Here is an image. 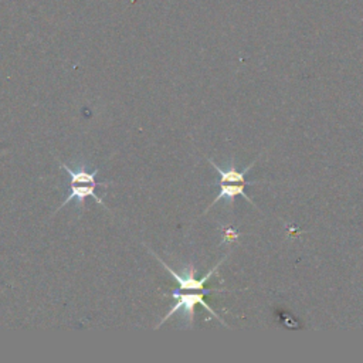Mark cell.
I'll list each match as a JSON object with an SVG mask.
<instances>
[{
    "label": "cell",
    "mask_w": 363,
    "mask_h": 363,
    "mask_svg": "<svg viewBox=\"0 0 363 363\" xmlns=\"http://www.w3.org/2000/svg\"><path fill=\"white\" fill-rule=\"evenodd\" d=\"M207 292L204 291H199L196 294H180L179 289L176 291H172V296L176 299V302L172 305V308L169 309V312L164 315V318L160 319V322L155 326L156 329L163 325L172 315L174 313H179L180 315V319L183 320V325L182 328H191L193 326V318H194V306L197 303H200L206 311H208L217 320H220L223 325L227 326V323L204 302V295Z\"/></svg>",
    "instance_id": "obj_1"
},
{
    "label": "cell",
    "mask_w": 363,
    "mask_h": 363,
    "mask_svg": "<svg viewBox=\"0 0 363 363\" xmlns=\"http://www.w3.org/2000/svg\"><path fill=\"white\" fill-rule=\"evenodd\" d=\"M150 251V254H153L156 258H157V261L170 272V275L176 279V282L179 284V289H183V291H190V289H196V291H204V292H207V294H210V292H213V291H216V292H220V291H227L225 288H213V289H204V284H206V281L208 279V278H211L213 277V274L217 271V268L223 264V261L227 258V255H224L204 277H201L200 279H196L194 278V274H196V269H194V265L190 262L189 265H186L184 268H183V271H182V274L180 272H176L174 269H172L167 264H164V261L163 259H160L152 250H149Z\"/></svg>",
    "instance_id": "obj_2"
},
{
    "label": "cell",
    "mask_w": 363,
    "mask_h": 363,
    "mask_svg": "<svg viewBox=\"0 0 363 363\" xmlns=\"http://www.w3.org/2000/svg\"><path fill=\"white\" fill-rule=\"evenodd\" d=\"M69 191H68V196L64 201H61V204L58 206L57 210H61L62 207H65L68 203L71 201H75V206L78 210H82L84 208V201L86 197H92L98 204H101L102 207L108 208L106 204H104L102 199L98 197V194L95 193L96 190V186H102V187H106L109 186L111 183H102V182H94V183H77V182H69Z\"/></svg>",
    "instance_id": "obj_3"
},
{
    "label": "cell",
    "mask_w": 363,
    "mask_h": 363,
    "mask_svg": "<svg viewBox=\"0 0 363 363\" xmlns=\"http://www.w3.org/2000/svg\"><path fill=\"white\" fill-rule=\"evenodd\" d=\"M247 184H255L254 182H244V183H221V182H218V186H220V191H218V194H217V197L213 200V203L206 208V211L207 210H210V207H213L217 201H220V200H225L230 206L234 203V199L237 197V196H242L244 199H247L252 206H255V203L250 199V196H247L245 194V191H244V187L247 186ZM204 211V213H206Z\"/></svg>",
    "instance_id": "obj_4"
}]
</instances>
